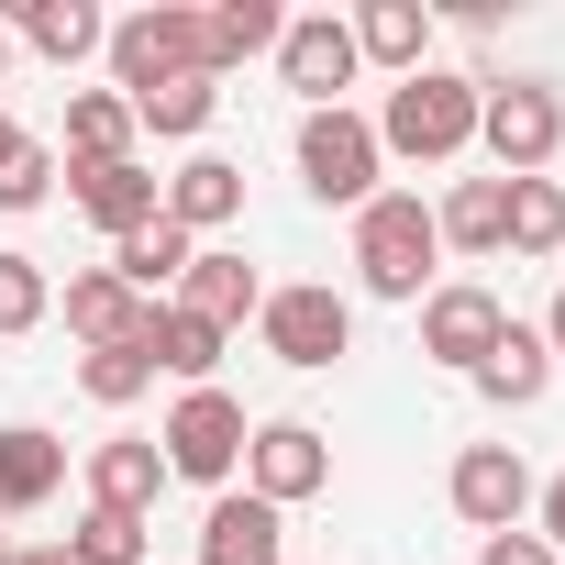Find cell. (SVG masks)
Instances as JSON below:
<instances>
[{
	"label": "cell",
	"instance_id": "27",
	"mask_svg": "<svg viewBox=\"0 0 565 565\" xmlns=\"http://www.w3.org/2000/svg\"><path fill=\"white\" fill-rule=\"evenodd\" d=\"M499 244H510V255H554V244H565V189H554V178H510Z\"/></svg>",
	"mask_w": 565,
	"mask_h": 565
},
{
	"label": "cell",
	"instance_id": "23",
	"mask_svg": "<svg viewBox=\"0 0 565 565\" xmlns=\"http://www.w3.org/2000/svg\"><path fill=\"white\" fill-rule=\"evenodd\" d=\"M189 255H200V244H189V233H178V222L156 211L145 233H122V244H111V277H122V289H134V300H156V289H167V277H189Z\"/></svg>",
	"mask_w": 565,
	"mask_h": 565
},
{
	"label": "cell",
	"instance_id": "35",
	"mask_svg": "<svg viewBox=\"0 0 565 565\" xmlns=\"http://www.w3.org/2000/svg\"><path fill=\"white\" fill-rule=\"evenodd\" d=\"M0 565H67V543H45V554L34 543H0Z\"/></svg>",
	"mask_w": 565,
	"mask_h": 565
},
{
	"label": "cell",
	"instance_id": "38",
	"mask_svg": "<svg viewBox=\"0 0 565 565\" xmlns=\"http://www.w3.org/2000/svg\"><path fill=\"white\" fill-rule=\"evenodd\" d=\"M0 67H12V23H0Z\"/></svg>",
	"mask_w": 565,
	"mask_h": 565
},
{
	"label": "cell",
	"instance_id": "14",
	"mask_svg": "<svg viewBox=\"0 0 565 565\" xmlns=\"http://www.w3.org/2000/svg\"><path fill=\"white\" fill-rule=\"evenodd\" d=\"M145 322H156V300H134L111 266H89V277H67V333L100 355V344H145Z\"/></svg>",
	"mask_w": 565,
	"mask_h": 565
},
{
	"label": "cell",
	"instance_id": "31",
	"mask_svg": "<svg viewBox=\"0 0 565 565\" xmlns=\"http://www.w3.org/2000/svg\"><path fill=\"white\" fill-rule=\"evenodd\" d=\"M67 565H156V554H145V521L89 510V521H78V543H67Z\"/></svg>",
	"mask_w": 565,
	"mask_h": 565
},
{
	"label": "cell",
	"instance_id": "15",
	"mask_svg": "<svg viewBox=\"0 0 565 565\" xmlns=\"http://www.w3.org/2000/svg\"><path fill=\"white\" fill-rule=\"evenodd\" d=\"M67 189H78V211H89V222H100L111 244H122V233H145V222L167 211V189H156V178H145L134 156H122V167H78Z\"/></svg>",
	"mask_w": 565,
	"mask_h": 565
},
{
	"label": "cell",
	"instance_id": "12",
	"mask_svg": "<svg viewBox=\"0 0 565 565\" xmlns=\"http://www.w3.org/2000/svg\"><path fill=\"white\" fill-rule=\"evenodd\" d=\"M200 565H289V543H277V510L255 488H222L211 521H200Z\"/></svg>",
	"mask_w": 565,
	"mask_h": 565
},
{
	"label": "cell",
	"instance_id": "26",
	"mask_svg": "<svg viewBox=\"0 0 565 565\" xmlns=\"http://www.w3.org/2000/svg\"><path fill=\"white\" fill-rule=\"evenodd\" d=\"M499 222H510V178H466V189L433 211V233L466 244V255H499Z\"/></svg>",
	"mask_w": 565,
	"mask_h": 565
},
{
	"label": "cell",
	"instance_id": "28",
	"mask_svg": "<svg viewBox=\"0 0 565 565\" xmlns=\"http://www.w3.org/2000/svg\"><path fill=\"white\" fill-rule=\"evenodd\" d=\"M78 388H89L100 411H134V399L156 388V355H145V344H100V355L78 366Z\"/></svg>",
	"mask_w": 565,
	"mask_h": 565
},
{
	"label": "cell",
	"instance_id": "5",
	"mask_svg": "<svg viewBox=\"0 0 565 565\" xmlns=\"http://www.w3.org/2000/svg\"><path fill=\"white\" fill-rule=\"evenodd\" d=\"M377 167H388V156H377V122H366V111H311V122H300V189H311V200L366 211V200H377Z\"/></svg>",
	"mask_w": 565,
	"mask_h": 565
},
{
	"label": "cell",
	"instance_id": "6",
	"mask_svg": "<svg viewBox=\"0 0 565 565\" xmlns=\"http://www.w3.org/2000/svg\"><path fill=\"white\" fill-rule=\"evenodd\" d=\"M156 455H167V477H200V488H233V466H244V399H222V388H189V399L167 411Z\"/></svg>",
	"mask_w": 565,
	"mask_h": 565
},
{
	"label": "cell",
	"instance_id": "9",
	"mask_svg": "<svg viewBox=\"0 0 565 565\" xmlns=\"http://www.w3.org/2000/svg\"><path fill=\"white\" fill-rule=\"evenodd\" d=\"M355 23H333V12H300L289 34H277V78H289L311 111H344V89H355Z\"/></svg>",
	"mask_w": 565,
	"mask_h": 565
},
{
	"label": "cell",
	"instance_id": "8",
	"mask_svg": "<svg viewBox=\"0 0 565 565\" xmlns=\"http://www.w3.org/2000/svg\"><path fill=\"white\" fill-rule=\"evenodd\" d=\"M266 355L277 366H333V355H355V311L333 300V289H266Z\"/></svg>",
	"mask_w": 565,
	"mask_h": 565
},
{
	"label": "cell",
	"instance_id": "21",
	"mask_svg": "<svg viewBox=\"0 0 565 565\" xmlns=\"http://www.w3.org/2000/svg\"><path fill=\"white\" fill-rule=\"evenodd\" d=\"M477 388H488L499 411H532V399L554 388V355H543V333H532V322H510V333L488 344V366H477Z\"/></svg>",
	"mask_w": 565,
	"mask_h": 565
},
{
	"label": "cell",
	"instance_id": "4",
	"mask_svg": "<svg viewBox=\"0 0 565 565\" xmlns=\"http://www.w3.org/2000/svg\"><path fill=\"white\" fill-rule=\"evenodd\" d=\"M477 145L499 156V178H543L565 145V100L543 78H477Z\"/></svg>",
	"mask_w": 565,
	"mask_h": 565
},
{
	"label": "cell",
	"instance_id": "19",
	"mask_svg": "<svg viewBox=\"0 0 565 565\" xmlns=\"http://www.w3.org/2000/svg\"><path fill=\"white\" fill-rule=\"evenodd\" d=\"M355 56L422 78V67H433V12H422V0H366V12H355Z\"/></svg>",
	"mask_w": 565,
	"mask_h": 565
},
{
	"label": "cell",
	"instance_id": "1",
	"mask_svg": "<svg viewBox=\"0 0 565 565\" xmlns=\"http://www.w3.org/2000/svg\"><path fill=\"white\" fill-rule=\"evenodd\" d=\"M466 145H477V78L422 67V78H399V89H388V111H377V156L444 167V156H466Z\"/></svg>",
	"mask_w": 565,
	"mask_h": 565
},
{
	"label": "cell",
	"instance_id": "3",
	"mask_svg": "<svg viewBox=\"0 0 565 565\" xmlns=\"http://www.w3.org/2000/svg\"><path fill=\"white\" fill-rule=\"evenodd\" d=\"M111 78H122V100H156V89H178V78H211V45H200V12H178V0H156V12H134V23H111Z\"/></svg>",
	"mask_w": 565,
	"mask_h": 565
},
{
	"label": "cell",
	"instance_id": "29",
	"mask_svg": "<svg viewBox=\"0 0 565 565\" xmlns=\"http://www.w3.org/2000/svg\"><path fill=\"white\" fill-rule=\"evenodd\" d=\"M211 111H222V78H178V89L134 100V134H200Z\"/></svg>",
	"mask_w": 565,
	"mask_h": 565
},
{
	"label": "cell",
	"instance_id": "7",
	"mask_svg": "<svg viewBox=\"0 0 565 565\" xmlns=\"http://www.w3.org/2000/svg\"><path fill=\"white\" fill-rule=\"evenodd\" d=\"M244 488H255L266 510H300V499L333 488V444H322L311 422H255V433H244Z\"/></svg>",
	"mask_w": 565,
	"mask_h": 565
},
{
	"label": "cell",
	"instance_id": "11",
	"mask_svg": "<svg viewBox=\"0 0 565 565\" xmlns=\"http://www.w3.org/2000/svg\"><path fill=\"white\" fill-rule=\"evenodd\" d=\"M499 333H510L499 289H433V300H422V355H433V366H466V377H477Z\"/></svg>",
	"mask_w": 565,
	"mask_h": 565
},
{
	"label": "cell",
	"instance_id": "36",
	"mask_svg": "<svg viewBox=\"0 0 565 565\" xmlns=\"http://www.w3.org/2000/svg\"><path fill=\"white\" fill-rule=\"evenodd\" d=\"M543 355L565 366V289H554V311H543Z\"/></svg>",
	"mask_w": 565,
	"mask_h": 565
},
{
	"label": "cell",
	"instance_id": "20",
	"mask_svg": "<svg viewBox=\"0 0 565 565\" xmlns=\"http://www.w3.org/2000/svg\"><path fill=\"white\" fill-rule=\"evenodd\" d=\"M12 34H23L34 56H56V67H78V56H100V45H111V23L89 12V0H23Z\"/></svg>",
	"mask_w": 565,
	"mask_h": 565
},
{
	"label": "cell",
	"instance_id": "18",
	"mask_svg": "<svg viewBox=\"0 0 565 565\" xmlns=\"http://www.w3.org/2000/svg\"><path fill=\"white\" fill-rule=\"evenodd\" d=\"M178 311H200L211 333H233L244 311H266V289H255V266H244V255H189V277H178Z\"/></svg>",
	"mask_w": 565,
	"mask_h": 565
},
{
	"label": "cell",
	"instance_id": "2",
	"mask_svg": "<svg viewBox=\"0 0 565 565\" xmlns=\"http://www.w3.org/2000/svg\"><path fill=\"white\" fill-rule=\"evenodd\" d=\"M433 255H444V233H433V211L411 189H377L355 211V277H366L377 300H422L433 289Z\"/></svg>",
	"mask_w": 565,
	"mask_h": 565
},
{
	"label": "cell",
	"instance_id": "25",
	"mask_svg": "<svg viewBox=\"0 0 565 565\" xmlns=\"http://www.w3.org/2000/svg\"><path fill=\"white\" fill-rule=\"evenodd\" d=\"M145 355H156V377H189V388H211V366H222V333H211L200 311H178V300H167V311L145 322Z\"/></svg>",
	"mask_w": 565,
	"mask_h": 565
},
{
	"label": "cell",
	"instance_id": "16",
	"mask_svg": "<svg viewBox=\"0 0 565 565\" xmlns=\"http://www.w3.org/2000/svg\"><path fill=\"white\" fill-rule=\"evenodd\" d=\"M233 211H244V167H233V156H189V167L167 178V222H178L189 244H200V233H222Z\"/></svg>",
	"mask_w": 565,
	"mask_h": 565
},
{
	"label": "cell",
	"instance_id": "10",
	"mask_svg": "<svg viewBox=\"0 0 565 565\" xmlns=\"http://www.w3.org/2000/svg\"><path fill=\"white\" fill-rule=\"evenodd\" d=\"M444 499H455V521H477V532H521V510H532L521 444H466L455 477H444Z\"/></svg>",
	"mask_w": 565,
	"mask_h": 565
},
{
	"label": "cell",
	"instance_id": "34",
	"mask_svg": "<svg viewBox=\"0 0 565 565\" xmlns=\"http://www.w3.org/2000/svg\"><path fill=\"white\" fill-rule=\"evenodd\" d=\"M532 510H543V543L565 554V477H554V488H532Z\"/></svg>",
	"mask_w": 565,
	"mask_h": 565
},
{
	"label": "cell",
	"instance_id": "30",
	"mask_svg": "<svg viewBox=\"0 0 565 565\" xmlns=\"http://www.w3.org/2000/svg\"><path fill=\"white\" fill-rule=\"evenodd\" d=\"M45 311H56V277L34 255H0V333H34Z\"/></svg>",
	"mask_w": 565,
	"mask_h": 565
},
{
	"label": "cell",
	"instance_id": "13",
	"mask_svg": "<svg viewBox=\"0 0 565 565\" xmlns=\"http://www.w3.org/2000/svg\"><path fill=\"white\" fill-rule=\"evenodd\" d=\"M67 488V444L45 433V422H0V521L12 510H45Z\"/></svg>",
	"mask_w": 565,
	"mask_h": 565
},
{
	"label": "cell",
	"instance_id": "22",
	"mask_svg": "<svg viewBox=\"0 0 565 565\" xmlns=\"http://www.w3.org/2000/svg\"><path fill=\"white\" fill-rule=\"evenodd\" d=\"M277 34H289V12H277V0H222V12H200L211 78H222V67H244V56H277Z\"/></svg>",
	"mask_w": 565,
	"mask_h": 565
},
{
	"label": "cell",
	"instance_id": "24",
	"mask_svg": "<svg viewBox=\"0 0 565 565\" xmlns=\"http://www.w3.org/2000/svg\"><path fill=\"white\" fill-rule=\"evenodd\" d=\"M67 156L78 167H122L134 156V100L122 89H78L67 100Z\"/></svg>",
	"mask_w": 565,
	"mask_h": 565
},
{
	"label": "cell",
	"instance_id": "37",
	"mask_svg": "<svg viewBox=\"0 0 565 565\" xmlns=\"http://www.w3.org/2000/svg\"><path fill=\"white\" fill-rule=\"evenodd\" d=\"M12 145H23V122H12V111H0V156H12Z\"/></svg>",
	"mask_w": 565,
	"mask_h": 565
},
{
	"label": "cell",
	"instance_id": "33",
	"mask_svg": "<svg viewBox=\"0 0 565 565\" xmlns=\"http://www.w3.org/2000/svg\"><path fill=\"white\" fill-rule=\"evenodd\" d=\"M477 565H565V554H554L543 532H488V543H477Z\"/></svg>",
	"mask_w": 565,
	"mask_h": 565
},
{
	"label": "cell",
	"instance_id": "17",
	"mask_svg": "<svg viewBox=\"0 0 565 565\" xmlns=\"http://www.w3.org/2000/svg\"><path fill=\"white\" fill-rule=\"evenodd\" d=\"M156 488H167V455H156V444H134V433H122V444H100V455H89V510L145 521V510H156Z\"/></svg>",
	"mask_w": 565,
	"mask_h": 565
},
{
	"label": "cell",
	"instance_id": "32",
	"mask_svg": "<svg viewBox=\"0 0 565 565\" xmlns=\"http://www.w3.org/2000/svg\"><path fill=\"white\" fill-rule=\"evenodd\" d=\"M45 189H56V156L23 134L12 156H0V211H45Z\"/></svg>",
	"mask_w": 565,
	"mask_h": 565
}]
</instances>
